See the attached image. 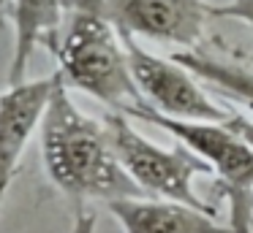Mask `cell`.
<instances>
[{
    "label": "cell",
    "mask_w": 253,
    "mask_h": 233,
    "mask_svg": "<svg viewBox=\"0 0 253 233\" xmlns=\"http://www.w3.org/2000/svg\"><path fill=\"white\" fill-rule=\"evenodd\" d=\"M46 176L74 200L142 198V190L120 166L104 119H93L74 103L66 81H57L39 125Z\"/></svg>",
    "instance_id": "cell-1"
},
{
    "label": "cell",
    "mask_w": 253,
    "mask_h": 233,
    "mask_svg": "<svg viewBox=\"0 0 253 233\" xmlns=\"http://www.w3.org/2000/svg\"><path fill=\"white\" fill-rule=\"evenodd\" d=\"M55 57L66 87L93 95L112 111L126 114L142 103L131 79L126 43L106 14L104 0H68Z\"/></svg>",
    "instance_id": "cell-2"
},
{
    "label": "cell",
    "mask_w": 253,
    "mask_h": 233,
    "mask_svg": "<svg viewBox=\"0 0 253 233\" xmlns=\"http://www.w3.org/2000/svg\"><path fill=\"white\" fill-rule=\"evenodd\" d=\"M106 133H109L112 149H115L120 166L126 168V173L133 179L139 190L147 198H164V200H177V203L193 206L215 214L212 206H207L193 190V179L212 173L210 166L191 152L185 144H177L171 149L150 141L147 135H142L126 114L112 111L104 117Z\"/></svg>",
    "instance_id": "cell-3"
},
{
    "label": "cell",
    "mask_w": 253,
    "mask_h": 233,
    "mask_svg": "<svg viewBox=\"0 0 253 233\" xmlns=\"http://www.w3.org/2000/svg\"><path fill=\"white\" fill-rule=\"evenodd\" d=\"M126 117H139L155 128L171 133L180 144L196 152L210 171L218 176L226 198H229V228L234 233H251L253 214V149L223 122H185L153 111L144 103H136Z\"/></svg>",
    "instance_id": "cell-4"
},
{
    "label": "cell",
    "mask_w": 253,
    "mask_h": 233,
    "mask_svg": "<svg viewBox=\"0 0 253 233\" xmlns=\"http://www.w3.org/2000/svg\"><path fill=\"white\" fill-rule=\"evenodd\" d=\"M123 43H126L131 79L144 106L164 117L185 119V122H226L231 117L226 108L210 100L193 73L182 68L177 60L144 52L131 35H123Z\"/></svg>",
    "instance_id": "cell-5"
},
{
    "label": "cell",
    "mask_w": 253,
    "mask_h": 233,
    "mask_svg": "<svg viewBox=\"0 0 253 233\" xmlns=\"http://www.w3.org/2000/svg\"><path fill=\"white\" fill-rule=\"evenodd\" d=\"M104 5L123 35L174 43L182 52L196 49L215 19L204 0H104Z\"/></svg>",
    "instance_id": "cell-6"
},
{
    "label": "cell",
    "mask_w": 253,
    "mask_h": 233,
    "mask_svg": "<svg viewBox=\"0 0 253 233\" xmlns=\"http://www.w3.org/2000/svg\"><path fill=\"white\" fill-rule=\"evenodd\" d=\"M57 81H60V73L44 76V79H28L22 84L8 87L0 95V209L14 184L30 138L39 133L44 108Z\"/></svg>",
    "instance_id": "cell-7"
},
{
    "label": "cell",
    "mask_w": 253,
    "mask_h": 233,
    "mask_svg": "<svg viewBox=\"0 0 253 233\" xmlns=\"http://www.w3.org/2000/svg\"><path fill=\"white\" fill-rule=\"evenodd\" d=\"M123 233H234L218 225L215 214L164 198H120L106 203Z\"/></svg>",
    "instance_id": "cell-8"
},
{
    "label": "cell",
    "mask_w": 253,
    "mask_h": 233,
    "mask_svg": "<svg viewBox=\"0 0 253 233\" xmlns=\"http://www.w3.org/2000/svg\"><path fill=\"white\" fill-rule=\"evenodd\" d=\"M68 0H11V19H14V52L8 81L22 84L28 73L30 57L39 46H46L52 54L60 41V30L66 22Z\"/></svg>",
    "instance_id": "cell-9"
},
{
    "label": "cell",
    "mask_w": 253,
    "mask_h": 233,
    "mask_svg": "<svg viewBox=\"0 0 253 233\" xmlns=\"http://www.w3.org/2000/svg\"><path fill=\"white\" fill-rule=\"evenodd\" d=\"M171 60H177V63H180L182 68H188L193 76L210 81V84L218 87V90L229 92L231 98L245 100L248 106H253V70L220 63V60L210 57V54H199L196 49H191V52H174Z\"/></svg>",
    "instance_id": "cell-10"
},
{
    "label": "cell",
    "mask_w": 253,
    "mask_h": 233,
    "mask_svg": "<svg viewBox=\"0 0 253 233\" xmlns=\"http://www.w3.org/2000/svg\"><path fill=\"white\" fill-rule=\"evenodd\" d=\"M215 16H229V19H240L253 30V0H231L226 5H212Z\"/></svg>",
    "instance_id": "cell-11"
},
{
    "label": "cell",
    "mask_w": 253,
    "mask_h": 233,
    "mask_svg": "<svg viewBox=\"0 0 253 233\" xmlns=\"http://www.w3.org/2000/svg\"><path fill=\"white\" fill-rule=\"evenodd\" d=\"M223 125H226L229 130H234V133L253 149V119H251V117H245V114H231V117L226 119Z\"/></svg>",
    "instance_id": "cell-12"
},
{
    "label": "cell",
    "mask_w": 253,
    "mask_h": 233,
    "mask_svg": "<svg viewBox=\"0 0 253 233\" xmlns=\"http://www.w3.org/2000/svg\"><path fill=\"white\" fill-rule=\"evenodd\" d=\"M71 233H95V214L87 209L79 206L77 209V217H74V228Z\"/></svg>",
    "instance_id": "cell-13"
},
{
    "label": "cell",
    "mask_w": 253,
    "mask_h": 233,
    "mask_svg": "<svg viewBox=\"0 0 253 233\" xmlns=\"http://www.w3.org/2000/svg\"><path fill=\"white\" fill-rule=\"evenodd\" d=\"M11 14V0H0V16Z\"/></svg>",
    "instance_id": "cell-14"
}]
</instances>
